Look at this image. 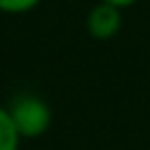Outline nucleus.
Segmentation results:
<instances>
[{
	"label": "nucleus",
	"instance_id": "5",
	"mask_svg": "<svg viewBox=\"0 0 150 150\" xmlns=\"http://www.w3.org/2000/svg\"><path fill=\"white\" fill-rule=\"evenodd\" d=\"M98 2H108V5H115V7H120V9H124V7H129V5H134L136 0H98Z\"/></svg>",
	"mask_w": 150,
	"mask_h": 150
},
{
	"label": "nucleus",
	"instance_id": "1",
	"mask_svg": "<svg viewBox=\"0 0 150 150\" xmlns=\"http://www.w3.org/2000/svg\"><path fill=\"white\" fill-rule=\"evenodd\" d=\"M7 112H9V117H12V122H14L21 138H38L52 124L49 103L42 96L30 94V91L12 96V101L7 105Z\"/></svg>",
	"mask_w": 150,
	"mask_h": 150
},
{
	"label": "nucleus",
	"instance_id": "2",
	"mask_svg": "<svg viewBox=\"0 0 150 150\" xmlns=\"http://www.w3.org/2000/svg\"><path fill=\"white\" fill-rule=\"evenodd\" d=\"M122 28V9L108 2H96L87 14V33L94 40H110Z\"/></svg>",
	"mask_w": 150,
	"mask_h": 150
},
{
	"label": "nucleus",
	"instance_id": "4",
	"mask_svg": "<svg viewBox=\"0 0 150 150\" xmlns=\"http://www.w3.org/2000/svg\"><path fill=\"white\" fill-rule=\"evenodd\" d=\"M42 0H0V12L2 14H26L33 12Z\"/></svg>",
	"mask_w": 150,
	"mask_h": 150
},
{
	"label": "nucleus",
	"instance_id": "3",
	"mask_svg": "<svg viewBox=\"0 0 150 150\" xmlns=\"http://www.w3.org/2000/svg\"><path fill=\"white\" fill-rule=\"evenodd\" d=\"M21 145V136L7 112V108L0 105V150H19Z\"/></svg>",
	"mask_w": 150,
	"mask_h": 150
}]
</instances>
